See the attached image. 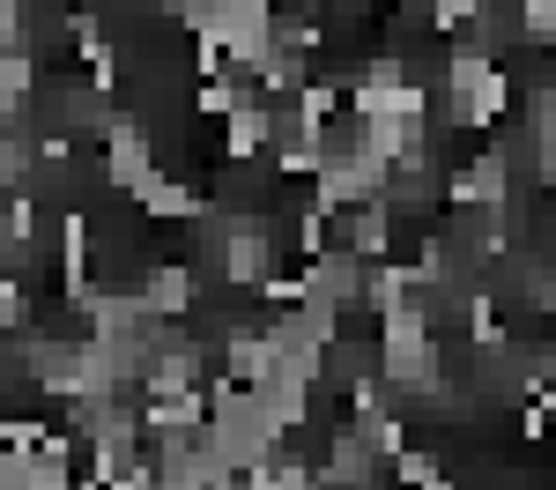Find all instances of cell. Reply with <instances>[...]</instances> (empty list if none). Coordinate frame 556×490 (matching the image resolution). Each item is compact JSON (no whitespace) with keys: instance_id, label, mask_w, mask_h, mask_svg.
<instances>
[{"instance_id":"cell-1","label":"cell","mask_w":556,"mask_h":490,"mask_svg":"<svg viewBox=\"0 0 556 490\" xmlns=\"http://www.w3.org/2000/svg\"><path fill=\"white\" fill-rule=\"evenodd\" d=\"M193 305V275L186 267H156V275H141V312L149 319H172V312Z\"/></svg>"}]
</instances>
